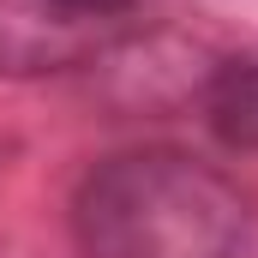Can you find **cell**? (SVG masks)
Segmentation results:
<instances>
[{"instance_id": "277c9868", "label": "cell", "mask_w": 258, "mask_h": 258, "mask_svg": "<svg viewBox=\"0 0 258 258\" xmlns=\"http://www.w3.org/2000/svg\"><path fill=\"white\" fill-rule=\"evenodd\" d=\"M48 6H60V12H78V18H96V24H120L138 0H48Z\"/></svg>"}, {"instance_id": "7a4b0ae2", "label": "cell", "mask_w": 258, "mask_h": 258, "mask_svg": "<svg viewBox=\"0 0 258 258\" xmlns=\"http://www.w3.org/2000/svg\"><path fill=\"white\" fill-rule=\"evenodd\" d=\"M108 36V24L60 12L48 0H0V72L24 78V72H60L96 54Z\"/></svg>"}, {"instance_id": "3957f363", "label": "cell", "mask_w": 258, "mask_h": 258, "mask_svg": "<svg viewBox=\"0 0 258 258\" xmlns=\"http://www.w3.org/2000/svg\"><path fill=\"white\" fill-rule=\"evenodd\" d=\"M204 126L228 150H258V60H222L204 78Z\"/></svg>"}, {"instance_id": "6da1fadb", "label": "cell", "mask_w": 258, "mask_h": 258, "mask_svg": "<svg viewBox=\"0 0 258 258\" xmlns=\"http://www.w3.org/2000/svg\"><path fill=\"white\" fill-rule=\"evenodd\" d=\"M84 258H246V192L186 150H126L96 162L72 192Z\"/></svg>"}]
</instances>
